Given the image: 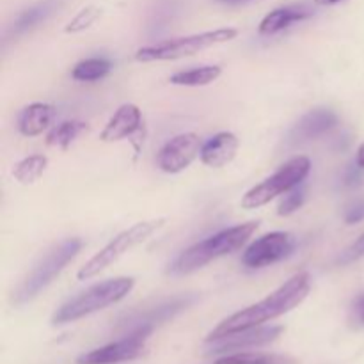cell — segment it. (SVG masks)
<instances>
[{"label": "cell", "mask_w": 364, "mask_h": 364, "mask_svg": "<svg viewBox=\"0 0 364 364\" xmlns=\"http://www.w3.org/2000/svg\"><path fill=\"white\" fill-rule=\"evenodd\" d=\"M309 290H311V276L308 272L295 274L290 279L284 281V284H281L276 291H272L269 297L223 320L206 336V343L228 336V334L238 333V331L259 327L270 320L287 315L306 301Z\"/></svg>", "instance_id": "cell-1"}, {"label": "cell", "mask_w": 364, "mask_h": 364, "mask_svg": "<svg viewBox=\"0 0 364 364\" xmlns=\"http://www.w3.org/2000/svg\"><path fill=\"white\" fill-rule=\"evenodd\" d=\"M258 224V220L238 224V226L228 228V230L219 231V233L191 245L171 263L167 272L171 276H187V274L196 272V270L203 269L205 265L223 258V256L238 251L256 233Z\"/></svg>", "instance_id": "cell-2"}, {"label": "cell", "mask_w": 364, "mask_h": 364, "mask_svg": "<svg viewBox=\"0 0 364 364\" xmlns=\"http://www.w3.org/2000/svg\"><path fill=\"white\" fill-rule=\"evenodd\" d=\"M135 287V281L132 277H114V279L102 281L98 284H92L87 290L80 291L64 302L52 316L53 326H64V323L77 322L85 316L98 313L116 302L123 301Z\"/></svg>", "instance_id": "cell-3"}, {"label": "cell", "mask_w": 364, "mask_h": 364, "mask_svg": "<svg viewBox=\"0 0 364 364\" xmlns=\"http://www.w3.org/2000/svg\"><path fill=\"white\" fill-rule=\"evenodd\" d=\"M82 240L80 238H66L53 245L34 267L31 272L23 277L18 288L13 294V302L16 306H23L27 302L34 301L46 287L52 284V281L63 272L68 263L73 262L75 256L80 252Z\"/></svg>", "instance_id": "cell-4"}, {"label": "cell", "mask_w": 364, "mask_h": 364, "mask_svg": "<svg viewBox=\"0 0 364 364\" xmlns=\"http://www.w3.org/2000/svg\"><path fill=\"white\" fill-rule=\"evenodd\" d=\"M237 28H215V31H206L201 34L183 36V38L167 39V41L156 43L151 46H142L135 53V60L139 63H155V60H176L183 57L196 55V53L208 50L212 46L223 45L237 38Z\"/></svg>", "instance_id": "cell-5"}, {"label": "cell", "mask_w": 364, "mask_h": 364, "mask_svg": "<svg viewBox=\"0 0 364 364\" xmlns=\"http://www.w3.org/2000/svg\"><path fill=\"white\" fill-rule=\"evenodd\" d=\"M166 224V219H153V220H142V223L134 224L128 230L121 231L114 240H110L102 251L96 252L89 262H85L84 267H80V270L77 272L78 281H87L92 277L98 276L100 272H103L105 269H109L110 265L117 262L119 258H123L128 251H132L137 245L144 244L149 237L156 233L160 228Z\"/></svg>", "instance_id": "cell-6"}, {"label": "cell", "mask_w": 364, "mask_h": 364, "mask_svg": "<svg viewBox=\"0 0 364 364\" xmlns=\"http://www.w3.org/2000/svg\"><path fill=\"white\" fill-rule=\"evenodd\" d=\"M309 171H311V160L308 156H294L287 164H283L279 171H276L272 176H269L262 183L245 192L240 203L242 208L256 210L259 206H265L267 203H270L277 196L294 191L295 187L302 185V181L308 178Z\"/></svg>", "instance_id": "cell-7"}, {"label": "cell", "mask_w": 364, "mask_h": 364, "mask_svg": "<svg viewBox=\"0 0 364 364\" xmlns=\"http://www.w3.org/2000/svg\"><path fill=\"white\" fill-rule=\"evenodd\" d=\"M194 302V295H178V297L159 302V304L151 306V308L135 309V311H130L124 316H121V320L117 322V329L123 331L124 334L134 333V331H151L153 333L156 326L174 318L181 311L191 308Z\"/></svg>", "instance_id": "cell-8"}, {"label": "cell", "mask_w": 364, "mask_h": 364, "mask_svg": "<svg viewBox=\"0 0 364 364\" xmlns=\"http://www.w3.org/2000/svg\"><path fill=\"white\" fill-rule=\"evenodd\" d=\"M151 331H134L124 334L121 340L85 352L77 359V364H119L141 358L144 354L146 340Z\"/></svg>", "instance_id": "cell-9"}, {"label": "cell", "mask_w": 364, "mask_h": 364, "mask_svg": "<svg viewBox=\"0 0 364 364\" xmlns=\"http://www.w3.org/2000/svg\"><path fill=\"white\" fill-rule=\"evenodd\" d=\"M295 249V238L287 231H274L252 242L242 256V263L249 269H263L288 258Z\"/></svg>", "instance_id": "cell-10"}, {"label": "cell", "mask_w": 364, "mask_h": 364, "mask_svg": "<svg viewBox=\"0 0 364 364\" xmlns=\"http://www.w3.org/2000/svg\"><path fill=\"white\" fill-rule=\"evenodd\" d=\"M201 139L194 132H185L166 142L159 153V167L167 174H178L201 156Z\"/></svg>", "instance_id": "cell-11"}, {"label": "cell", "mask_w": 364, "mask_h": 364, "mask_svg": "<svg viewBox=\"0 0 364 364\" xmlns=\"http://www.w3.org/2000/svg\"><path fill=\"white\" fill-rule=\"evenodd\" d=\"M283 327L274 326V327H252V329L238 331V333L228 334V336L219 338L215 341H210V354L212 355H226L233 354V352H244L245 348L252 347H263L277 338L283 333Z\"/></svg>", "instance_id": "cell-12"}, {"label": "cell", "mask_w": 364, "mask_h": 364, "mask_svg": "<svg viewBox=\"0 0 364 364\" xmlns=\"http://www.w3.org/2000/svg\"><path fill=\"white\" fill-rule=\"evenodd\" d=\"M338 124V116L331 109H318L309 110L308 114L301 117L297 123L294 124L290 132L287 135V144L288 146H299L304 144V142L315 141L320 135L327 134L329 130H333Z\"/></svg>", "instance_id": "cell-13"}, {"label": "cell", "mask_w": 364, "mask_h": 364, "mask_svg": "<svg viewBox=\"0 0 364 364\" xmlns=\"http://www.w3.org/2000/svg\"><path fill=\"white\" fill-rule=\"evenodd\" d=\"M142 130V112L134 103H124L114 112L109 123L100 134V141L117 142L123 139L134 137Z\"/></svg>", "instance_id": "cell-14"}, {"label": "cell", "mask_w": 364, "mask_h": 364, "mask_svg": "<svg viewBox=\"0 0 364 364\" xmlns=\"http://www.w3.org/2000/svg\"><path fill=\"white\" fill-rule=\"evenodd\" d=\"M238 139L231 132H220L210 137L201 148V162L205 166L219 169L228 166L237 156Z\"/></svg>", "instance_id": "cell-15"}, {"label": "cell", "mask_w": 364, "mask_h": 364, "mask_svg": "<svg viewBox=\"0 0 364 364\" xmlns=\"http://www.w3.org/2000/svg\"><path fill=\"white\" fill-rule=\"evenodd\" d=\"M309 16H313V9L309 6H306V4H294V6L279 7V9L270 11V13L263 18L262 23H259V34H279V32H283L284 28H288L290 25L302 20H308Z\"/></svg>", "instance_id": "cell-16"}, {"label": "cell", "mask_w": 364, "mask_h": 364, "mask_svg": "<svg viewBox=\"0 0 364 364\" xmlns=\"http://www.w3.org/2000/svg\"><path fill=\"white\" fill-rule=\"evenodd\" d=\"M55 117V109L50 103H31L18 117V130L25 137H38L48 130Z\"/></svg>", "instance_id": "cell-17"}, {"label": "cell", "mask_w": 364, "mask_h": 364, "mask_svg": "<svg viewBox=\"0 0 364 364\" xmlns=\"http://www.w3.org/2000/svg\"><path fill=\"white\" fill-rule=\"evenodd\" d=\"M55 0H43V2L25 9L23 13L18 14L16 20H14L13 25L9 27V36H14V38H16V36H21L25 34V32L32 31V28L38 27L39 23H43V21L55 11Z\"/></svg>", "instance_id": "cell-18"}, {"label": "cell", "mask_w": 364, "mask_h": 364, "mask_svg": "<svg viewBox=\"0 0 364 364\" xmlns=\"http://www.w3.org/2000/svg\"><path fill=\"white\" fill-rule=\"evenodd\" d=\"M223 75V68L213 64V66H199L187 71H178L169 78L171 84L185 85V87H203L215 82Z\"/></svg>", "instance_id": "cell-19"}, {"label": "cell", "mask_w": 364, "mask_h": 364, "mask_svg": "<svg viewBox=\"0 0 364 364\" xmlns=\"http://www.w3.org/2000/svg\"><path fill=\"white\" fill-rule=\"evenodd\" d=\"M46 167H48V159H46L45 155L25 156L20 162L14 164L13 176L18 183L31 185L43 176Z\"/></svg>", "instance_id": "cell-20"}, {"label": "cell", "mask_w": 364, "mask_h": 364, "mask_svg": "<svg viewBox=\"0 0 364 364\" xmlns=\"http://www.w3.org/2000/svg\"><path fill=\"white\" fill-rule=\"evenodd\" d=\"M112 70V63L105 57H91L84 59L71 70V77L78 82H96L105 78Z\"/></svg>", "instance_id": "cell-21"}, {"label": "cell", "mask_w": 364, "mask_h": 364, "mask_svg": "<svg viewBox=\"0 0 364 364\" xmlns=\"http://www.w3.org/2000/svg\"><path fill=\"white\" fill-rule=\"evenodd\" d=\"M213 364H295V359L279 354H258V352H233L213 359Z\"/></svg>", "instance_id": "cell-22"}, {"label": "cell", "mask_w": 364, "mask_h": 364, "mask_svg": "<svg viewBox=\"0 0 364 364\" xmlns=\"http://www.w3.org/2000/svg\"><path fill=\"white\" fill-rule=\"evenodd\" d=\"M87 130V124L82 121H64V123L57 124L46 137V144L53 146V148L68 149L82 132Z\"/></svg>", "instance_id": "cell-23"}, {"label": "cell", "mask_w": 364, "mask_h": 364, "mask_svg": "<svg viewBox=\"0 0 364 364\" xmlns=\"http://www.w3.org/2000/svg\"><path fill=\"white\" fill-rule=\"evenodd\" d=\"M100 14H102V9H100V7H96V6L84 7V9H82L80 13H78L77 16H75L73 20L66 25V28H64V31H66L68 34H77V32L85 31V28H89L96 20H98Z\"/></svg>", "instance_id": "cell-24"}, {"label": "cell", "mask_w": 364, "mask_h": 364, "mask_svg": "<svg viewBox=\"0 0 364 364\" xmlns=\"http://www.w3.org/2000/svg\"><path fill=\"white\" fill-rule=\"evenodd\" d=\"M306 201V191L302 187H295L294 191H290V194L281 201L279 208H277V213L281 217L284 215H291L294 212H297Z\"/></svg>", "instance_id": "cell-25"}, {"label": "cell", "mask_w": 364, "mask_h": 364, "mask_svg": "<svg viewBox=\"0 0 364 364\" xmlns=\"http://www.w3.org/2000/svg\"><path fill=\"white\" fill-rule=\"evenodd\" d=\"M363 256H364V233L350 245V247H347L343 252H341L338 263H340V265H348V263H354L355 259L363 258Z\"/></svg>", "instance_id": "cell-26"}, {"label": "cell", "mask_w": 364, "mask_h": 364, "mask_svg": "<svg viewBox=\"0 0 364 364\" xmlns=\"http://www.w3.org/2000/svg\"><path fill=\"white\" fill-rule=\"evenodd\" d=\"M363 180H364V169H363V167H359L355 162L352 164V166H348L347 169H345L343 185L347 188L359 187V185L363 183Z\"/></svg>", "instance_id": "cell-27"}, {"label": "cell", "mask_w": 364, "mask_h": 364, "mask_svg": "<svg viewBox=\"0 0 364 364\" xmlns=\"http://www.w3.org/2000/svg\"><path fill=\"white\" fill-rule=\"evenodd\" d=\"M361 220H364V198L352 203L345 212V223L347 224H358Z\"/></svg>", "instance_id": "cell-28"}, {"label": "cell", "mask_w": 364, "mask_h": 364, "mask_svg": "<svg viewBox=\"0 0 364 364\" xmlns=\"http://www.w3.org/2000/svg\"><path fill=\"white\" fill-rule=\"evenodd\" d=\"M350 322L355 327H364V295L358 297L350 309Z\"/></svg>", "instance_id": "cell-29"}, {"label": "cell", "mask_w": 364, "mask_h": 364, "mask_svg": "<svg viewBox=\"0 0 364 364\" xmlns=\"http://www.w3.org/2000/svg\"><path fill=\"white\" fill-rule=\"evenodd\" d=\"M355 164H358L359 167H363V169H364V142L361 146H359L358 156H355Z\"/></svg>", "instance_id": "cell-30"}, {"label": "cell", "mask_w": 364, "mask_h": 364, "mask_svg": "<svg viewBox=\"0 0 364 364\" xmlns=\"http://www.w3.org/2000/svg\"><path fill=\"white\" fill-rule=\"evenodd\" d=\"M315 2L320 4V6H333V4L343 2V0H315Z\"/></svg>", "instance_id": "cell-31"}, {"label": "cell", "mask_w": 364, "mask_h": 364, "mask_svg": "<svg viewBox=\"0 0 364 364\" xmlns=\"http://www.w3.org/2000/svg\"><path fill=\"white\" fill-rule=\"evenodd\" d=\"M220 2H230V4H235V2H247V0H220Z\"/></svg>", "instance_id": "cell-32"}]
</instances>
